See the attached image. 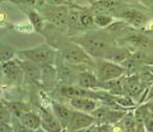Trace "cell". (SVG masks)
<instances>
[{
  "instance_id": "1",
  "label": "cell",
  "mask_w": 153,
  "mask_h": 132,
  "mask_svg": "<svg viewBox=\"0 0 153 132\" xmlns=\"http://www.w3.org/2000/svg\"><path fill=\"white\" fill-rule=\"evenodd\" d=\"M73 40L80 44L93 59H102L109 49L113 46L109 33H102V31H88L73 37Z\"/></svg>"
},
{
  "instance_id": "2",
  "label": "cell",
  "mask_w": 153,
  "mask_h": 132,
  "mask_svg": "<svg viewBox=\"0 0 153 132\" xmlns=\"http://www.w3.org/2000/svg\"><path fill=\"white\" fill-rule=\"evenodd\" d=\"M17 55L20 59L33 62L39 66L55 65L56 59L58 57L55 49L48 44H42L34 48L19 51Z\"/></svg>"
},
{
  "instance_id": "3",
  "label": "cell",
  "mask_w": 153,
  "mask_h": 132,
  "mask_svg": "<svg viewBox=\"0 0 153 132\" xmlns=\"http://www.w3.org/2000/svg\"><path fill=\"white\" fill-rule=\"evenodd\" d=\"M61 58L67 65H91L95 67V62L93 58L89 55L80 44L75 41L67 42L61 50Z\"/></svg>"
},
{
  "instance_id": "4",
  "label": "cell",
  "mask_w": 153,
  "mask_h": 132,
  "mask_svg": "<svg viewBox=\"0 0 153 132\" xmlns=\"http://www.w3.org/2000/svg\"><path fill=\"white\" fill-rule=\"evenodd\" d=\"M69 8L71 6H54L44 3L37 10L42 13L45 21L48 22L50 25L55 27L56 29H59V30H66Z\"/></svg>"
},
{
  "instance_id": "5",
  "label": "cell",
  "mask_w": 153,
  "mask_h": 132,
  "mask_svg": "<svg viewBox=\"0 0 153 132\" xmlns=\"http://www.w3.org/2000/svg\"><path fill=\"white\" fill-rule=\"evenodd\" d=\"M95 73L102 83L110 82L125 75L126 70L121 64L107 59H97L95 62Z\"/></svg>"
},
{
  "instance_id": "6",
  "label": "cell",
  "mask_w": 153,
  "mask_h": 132,
  "mask_svg": "<svg viewBox=\"0 0 153 132\" xmlns=\"http://www.w3.org/2000/svg\"><path fill=\"white\" fill-rule=\"evenodd\" d=\"M55 65H56V77H57L56 80H58V83H60L62 86L76 85L78 73L75 74V70L65 63L63 59L61 58V56L57 57Z\"/></svg>"
},
{
  "instance_id": "7",
  "label": "cell",
  "mask_w": 153,
  "mask_h": 132,
  "mask_svg": "<svg viewBox=\"0 0 153 132\" xmlns=\"http://www.w3.org/2000/svg\"><path fill=\"white\" fill-rule=\"evenodd\" d=\"M94 15H109L117 17L120 10L117 0H97L89 6Z\"/></svg>"
},
{
  "instance_id": "8",
  "label": "cell",
  "mask_w": 153,
  "mask_h": 132,
  "mask_svg": "<svg viewBox=\"0 0 153 132\" xmlns=\"http://www.w3.org/2000/svg\"><path fill=\"white\" fill-rule=\"evenodd\" d=\"M118 15L123 20V22L132 27H136V28H141L147 24L145 15L131 7H125L122 10L120 8Z\"/></svg>"
},
{
  "instance_id": "9",
  "label": "cell",
  "mask_w": 153,
  "mask_h": 132,
  "mask_svg": "<svg viewBox=\"0 0 153 132\" xmlns=\"http://www.w3.org/2000/svg\"><path fill=\"white\" fill-rule=\"evenodd\" d=\"M96 124V120L93 118L91 114L83 113V111H79L74 109L73 117H71V123L68 125V130L74 132L80 129H84L87 127H90L92 125Z\"/></svg>"
},
{
  "instance_id": "10",
  "label": "cell",
  "mask_w": 153,
  "mask_h": 132,
  "mask_svg": "<svg viewBox=\"0 0 153 132\" xmlns=\"http://www.w3.org/2000/svg\"><path fill=\"white\" fill-rule=\"evenodd\" d=\"M76 85L84 89H88V90H102V82L98 80L96 73L93 72L92 70L79 72L78 75H76Z\"/></svg>"
},
{
  "instance_id": "11",
  "label": "cell",
  "mask_w": 153,
  "mask_h": 132,
  "mask_svg": "<svg viewBox=\"0 0 153 132\" xmlns=\"http://www.w3.org/2000/svg\"><path fill=\"white\" fill-rule=\"evenodd\" d=\"M1 71L3 77H6V80H10L13 83H17L21 80L23 75V68L18 60H10L1 63Z\"/></svg>"
},
{
  "instance_id": "12",
  "label": "cell",
  "mask_w": 153,
  "mask_h": 132,
  "mask_svg": "<svg viewBox=\"0 0 153 132\" xmlns=\"http://www.w3.org/2000/svg\"><path fill=\"white\" fill-rule=\"evenodd\" d=\"M51 108H52V113L54 114V116L60 122V124L62 125L63 129L68 128V125L71 123V117H73V114H74V109L69 108L68 106L64 105V104L55 101H52Z\"/></svg>"
},
{
  "instance_id": "13",
  "label": "cell",
  "mask_w": 153,
  "mask_h": 132,
  "mask_svg": "<svg viewBox=\"0 0 153 132\" xmlns=\"http://www.w3.org/2000/svg\"><path fill=\"white\" fill-rule=\"evenodd\" d=\"M69 105L73 109L83 113L91 114L100 105V102L96 99L89 97H79L69 99Z\"/></svg>"
},
{
  "instance_id": "14",
  "label": "cell",
  "mask_w": 153,
  "mask_h": 132,
  "mask_svg": "<svg viewBox=\"0 0 153 132\" xmlns=\"http://www.w3.org/2000/svg\"><path fill=\"white\" fill-rule=\"evenodd\" d=\"M83 7L81 6H74L69 8L68 19H67V25H66V33L69 36L75 37L79 35V32L81 30L80 27V13L81 10Z\"/></svg>"
},
{
  "instance_id": "15",
  "label": "cell",
  "mask_w": 153,
  "mask_h": 132,
  "mask_svg": "<svg viewBox=\"0 0 153 132\" xmlns=\"http://www.w3.org/2000/svg\"><path fill=\"white\" fill-rule=\"evenodd\" d=\"M124 87H125V95H128L132 99H136L137 97H139V95H140L142 90H143L140 77L136 74L128 75V77L125 75Z\"/></svg>"
},
{
  "instance_id": "16",
  "label": "cell",
  "mask_w": 153,
  "mask_h": 132,
  "mask_svg": "<svg viewBox=\"0 0 153 132\" xmlns=\"http://www.w3.org/2000/svg\"><path fill=\"white\" fill-rule=\"evenodd\" d=\"M42 117V127L48 132H62L64 130L62 125L57 120V118L54 116L53 113H48V111H42L40 114Z\"/></svg>"
},
{
  "instance_id": "17",
  "label": "cell",
  "mask_w": 153,
  "mask_h": 132,
  "mask_svg": "<svg viewBox=\"0 0 153 132\" xmlns=\"http://www.w3.org/2000/svg\"><path fill=\"white\" fill-rule=\"evenodd\" d=\"M24 13H26L28 22L33 27L34 31L36 32H42L45 27V19L42 18V13L38 12L37 8L33 7H22Z\"/></svg>"
},
{
  "instance_id": "18",
  "label": "cell",
  "mask_w": 153,
  "mask_h": 132,
  "mask_svg": "<svg viewBox=\"0 0 153 132\" xmlns=\"http://www.w3.org/2000/svg\"><path fill=\"white\" fill-rule=\"evenodd\" d=\"M20 120V122L22 123L23 125H25L26 127L30 128L31 130L35 131L36 129H38L42 125V117H40V114H37L35 111H29L23 113L20 118H18Z\"/></svg>"
},
{
  "instance_id": "19",
  "label": "cell",
  "mask_w": 153,
  "mask_h": 132,
  "mask_svg": "<svg viewBox=\"0 0 153 132\" xmlns=\"http://www.w3.org/2000/svg\"><path fill=\"white\" fill-rule=\"evenodd\" d=\"M128 58H130V55L126 49L119 48V46H111L105 57L102 59L110 60L112 62H115L117 64H122L124 61H126Z\"/></svg>"
},
{
  "instance_id": "20",
  "label": "cell",
  "mask_w": 153,
  "mask_h": 132,
  "mask_svg": "<svg viewBox=\"0 0 153 132\" xmlns=\"http://www.w3.org/2000/svg\"><path fill=\"white\" fill-rule=\"evenodd\" d=\"M19 63L21 64L22 68H23L24 72L27 73L29 77L34 80H38L42 77V68L39 65L33 63V62L27 61V60H18Z\"/></svg>"
},
{
  "instance_id": "21",
  "label": "cell",
  "mask_w": 153,
  "mask_h": 132,
  "mask_svg": "<svg viewBox=\"0 0 153 132\" xmlns=\"http://www.w3.org/2000/svg\"><path fill=\"white\" fill-rule=\"evenodd\" d=\"M95 26L94 24V13L89 7H83L80 13V27L82 29H91Z\"/></svg>"
},
{
  "instance_id": "22",
  "label": "cell",
  "mask_w": 153,
  "mask_h": 132,
  "mask_svg": "<svg viewBox=\"0 0 153 132\" xmlns=\"http://www.w3.org/2000/svg\"><path fill=\"white\" fill-rule=\"evenodd\" d=\"M5 105L7 106L8 109H10V111L12 113V115L16 118H20V116H21L23 113H25V111L31 109L26 103L21 102V101L5 102Z\"/></svg>"
},
{
  "instance_id": "23",
  "label": "cell",
  "mask_w": 153,
  "mask_h": 132,
  "mask_svg": "<svg viewBox=\"0 0 153 132\" xmlns=\"http://www.w3.org/2000/svg\"><path fill=\"white\" fill-rule=\"evenodd\" d=\"M121 123L124 126L125 130L127 132H137V128H138V122L134 117V111H127L123 119L121 120Z\"/></svg>"
},
{
  "instance_id": "24",
  "label": "cell",
  "mask_w": 153,
  "mask_h": 132,
  "mask_svg": "<svg viewBox=\"0 0 153 132\" xmlns=\"http://www.w3.org/2000/svg\"><path fill=\"white\" fill-rule=\"evenodd\" d=\"M115 22V17L109 15H94L95 27L100 29H107Z\"/></svg>"
},
{
  "instance_id": "25",
  "label": "cell",
  "mask_w": 153,
  "mask_h": 132,
  "mask_svg": "<svg viewBox=\"0 0 153 132\" xmlns=\"http://www.w3.org/2000/svg\"><path fill=\"white\" fill-rule=\"evenodd\" d=\"M10 3L17 4L21 7H33L38 8L44 4V0H6Z\"/></svg>"
},
{
  "instance_id": "26",
  "label": "cell",
  "mask_w": 153,
  "mask_h": 132,
  "mask_svg": "<svg viewBox=\"0 0 153 132\" xmlns=\"http://www.w3.org/2000/svg\"><path fill=\"white\" fill-rule=\"evenodd\" d=\"M128 42L136 46H140V48H144L147 46L149 44V40L146 37H144L143 35H132V36L128 37Z\"/></svg>"
},
{
  "instance_id": "27",
  "label": "cell",
  "mask_w": 153,
  "mask_h": 132,
  "mask_svg": "<svg viewBox=\"0 0 153 132\" xmlns=\"http://www.w3.org/2000/svg\"><path fill=\"white\" fill-rule=\"evenodd\" d=\"M12 126H13V132H34L31 130L30 128L26 127L25 125H23L18 118L13 117L12 119Z\"/></svg>"
},
{
  "instance_id": "28",
  "label": "cell",
  "mask_w": 153,
  "mask_h": 132,
  "mask_svg": "<svg viewBox=\"0 0 153 132\" xmlns=\"http://www.w3.org/2000/svg\"><path fill=\"white\" fill-rule=\"evenodd\" d=\"M44 3L49 4V5H54V6H60V5H66V6H78L75 4V2L73 0H44Z\"/></svg>"
},
{
  "instance_id": "29",
  "label": "cell",
  "mask_w": 153,
  "mask_h": 132,
  "mask_svg": "<svg viewBox=\"0 0 153 132\" xmlns=\"http://www.w3.org/2000/svg\"><path fill=\"white\" fill-rule=\"evenodd\" d=\"M15 57V52L12 48L10 46H2L1 49V62H5V61H10L13 60Z\"/></svg>"
},
{
  "instance_id": "30",
  "label": "cell",
  "mask_w": 153,
  "mask_h": 132,
  "mask_svg": "<svg viewBox=\"0 0 153 132\" xmlns=\"http://www.w3.org/2000/svg\"><path fill=\"white\" fill-rule=\"evenodd\" d=\"M144 127H145L146 132H153V114L151 111L144 121Z\"/></svg>"
},
{
  "instance_id": "31",
  "label": "cell",
  "mask_w": 153,
  "mask_h": 132,
  "mask_svg": "<svg viewBox=\"0 0 153 132\" xmlns=\"http://www.w3.org/2000/svg\"><path fill=\"white\" fill-rule=\"evenodd\" d=\"M96 128L98 132H114V125L109 124V123L96 124Z\"/></svg>"
},
{
  "instance_id": "32",
  "label": "cell",
  "mask_w": 153,
  "mask_h": 132,
  "mask_svg": "<svg viewBox=\"0 0 153 132\" xmlns=\"http://www.w3.org/2000/svg\"><path fill=\"white\" fill-rule=\"evenodd\" d=\"M73 1L75 2V4L81 6V7H89L91 4H93L97 0H73Z\"/></svg>"
},
{
  "instance_id": "33",
  "label": "cell",
  "mask_w": 153,
  "mask_h": 132,
  "mask_svg": "<svg viewBox=\"0 0 153 132\" xmlns=\"http://www.w3.org/2000/svg\"><path fill=\"white\" fill-rule=\"evenodd\" d=\"M74 132H98V131H97L96 124H95V125H92V126H90V127H87V128L80 129V130H76V131H74Z\"/></svg>"
},
{
  "instance_id": "34",
  "label": "cell",
  "mask_w": 153,
  "mask_h": 132,
  "mask_svg": "<svg viewBox=\"0 0 153 132\" xmlns=\"http://www.w3.org/2000/svg\"><path fill=\"white\" fill-rule=\"evenodd\" d=\"M34 132H48V131H46V130H45V129H42V127H39V128L36 129V130H35Z\"/></svg>"
},
{
  "instance_id": "35",
  "label": "cell",
  "mask_w": 153,
  "mask_h": 132,
  "mask_svg": "<svg viewBox=\"0 0 153 132\" xmlns=\"http://www.w3.org/2000/svg\"><path fill=\"white\" fill-rule=\"evenodd\" d=\"M150 72H151V74H153V66H151V67H150Z\"/></svg>"
},
{
  "instance_id": "36",
  "label": "cell",
  "mask_w": 153,
  "mask_h": 132,
  "mask_svg": "<svg viewBox=\"0 0 153 132\" xmlns=\"http://www.w3.org/2000/svg\"><path fill=\"white\" fill-rule=\"evenodd\" d=\"M151 10H152V12H153V5L151 6Z\"/></svg>"
}]
</instances>
